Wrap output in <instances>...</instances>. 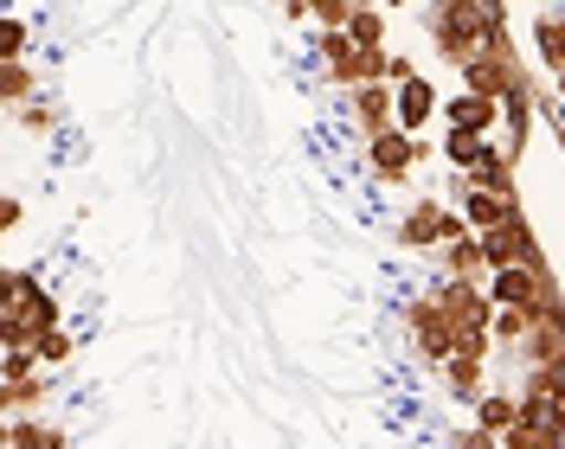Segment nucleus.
I'll list each match as a JSON object with an SVG mask.
<instances>
[{
    "mask_svg": "<svg viewBox=\"0 0 565 449\" xmlns=\"http://www.w3.org/2000/svg\"><path fill=\"white\" fill-rule=\"evenodd\" d=\"M489 346H494V334H462L457 353L444 360V392L457 405H476L489 392Z\"/></svg>",
    "mask_w": 565,
    "mask_h": 449,
    "instance_id": "nucleus-5",
    "label": "nucleus"
},
{
    "mask_svg": "<svg viewBox=\"0 0 565 449\" xmlns=\"http://www.w3.org/2000/svg\"><path fill=\"white\" fill-rule=\"evenodd\" d=\"M7 449H65V430L45 417H7Z\"/></svg>",
    "mask_w": 565,
    "mask_h": 449,
    "instance_id": "nucleus-17",
    "label": "nucleus"
},
{
    "mask_svg": "<svg viewBox=\"0 0 565 449\" xmlns=\"http://www.w3.org/2000/svg\"><path fill=\"white\" fill-rule=\"evenodd\" d=\"M348 104H353V129L366 141L398 129V84H360V90H348Z\"/></svg>",
    "mask_w": 565,
    "mask_h": 449,
    "instance_id": "nucleus-9",
    "label": "nucleus"
},
{
    "mask_svg": "<svg viewBox=\"0 0 565 449\" xmlns=\"http://www.w3.org/2000/svg\"><path fill=\"white\" fill-rule=\"evenodd\" d=\"M380 7H405V0H380Z\"/></svg>",
    "mask_w": 565,
    "mask_h": 449,
    "instance_id": "nucleus-29",
    "label": "nucleus"
},
{
    "mask_svg": "<svg viewBox=\"0 0 565 449\" xmlns=\"http://www.w3.org/2000/svg\"><path fill=\"white\" fill-rule=\"evenodd\" d=\"M476 424H482L489 437H508V430L521 424V392H482V398H476Z\"/></svg>",
    "mask_w": 565,
    "mask_h": 449,
    "instance_id": "nucleus-15",
    "label": "nucleus"
},
{
    "mask_svg": "<svg viewBox=\"0 0 565 449\" xmlns=\"http://www.w3.org/2000/svg\"><path fill=\"white\" fill-rule=\"evenodd\" d=\"M52 366H33V373H20V379H7V392H0V411L7 417H39L45 405H52Z\"/></svg>",
    "mask_w": 565,
    "mask_h": 449,
    "instance_id": "nucleus-10",
    "label": "nucleus"
},
{
    "mask_svg": "<svg viewBox=\"0 0 565 449\" xmlns=\"http://www.w3.org/2000/svg\"><path fill=\"white\" fill-rule=\"evenodd\" d=\"M348 33L360 39V45H386V7H380V0H353Z\"/></svg>",
    "mask_w": 565,
    "mask_h": 449,
    "instance_id": "nucleus-23",
    "label": "nucleus"
},
{
    "mask_svg": "<svg viewBox=\"0 0 565 449\" xmlns=\"http://www.w3.org/2000/svg\"><path fill=\"white\" fill-rule=\"evenodd\" d=\"M0 45H7L0 58H26V20H20V13H7V20H0Z\"/></svg>",
    "mask_w": 565,
    "mask_h": 449,
    "instance_id": "nucleus-26",
    "label": "nucleus"
},
{
    "mask_svg": "<svg viewBox=\"0 0 565 449\" xmlns=\"http://www.w3.org/2000/svg\"><path fill=\"white\" fill-rule=\"evenodd\" d=\"M533 52H540V65L565 77V13H540L533 20Z\"/></svg>",
    "mask_w": 565,
    "mask_h": 449,
    "instance_id": "nucleus-16",
    "label": "nucleus"
},
{
    "mask_svg": "<svg viewBox=\"0 0 565 449\" xmlns=\"http://www.w3.org/2000/svg\"><path fill=\"white\" fill-rule=\"evenodd\" d=\"M0 97L20 109V104H33L39 97V71L26 65V58H0Z\"/></svg>",
    "mask_w": 565,
    "mask_h": 449,
    "instance_id": "nucleus-19",
    "label": "nucleus"
},
{
    "mask_svg": "<svg viewBox=\"0 0 565 449\" xmlns=\"http://www.w3.org/2000/svg\"><path fill=\"white\" fill-rule=\"evenodd\" d=\"M482 250H489V270H508V264H533V270H546V250H540V238H533V225L514 212L508 225H494V232H482Z\"/></svg>",
    "mask_w": 565,
    "mask_h": 449,
    "instance_id": "nucleus-8",
    "label": "nucleus"
},
{
    "mask_svg": "<svg viewBox=\"0 0 565 449\" xmlns=\"http://www.w3.org/2000/svg\"><path fill=\"white\" fill-rule=\"evenodd\" d=\"M501 26H508V20H494L482 0H430V7H424V33H430V45H437L444 65H469L476 52H489Z\"/></svg>",
    "mask_w": 565,
    "mask_h": 449,
    "instance_id": "nucleus-1",
    "label": "nucleus"
},
{
    "mask_svg": "<svg viewBox=\"0 0 565 449\" xmlns=\"http://www.w3.org/2000/svg\"><path fill=\"white\" fill-rule=\"evenodd\" d=\"M469 186H489V193H514V154H501L489 141V154H482V168L469 173Z\"/></svg>",
    "mask_w": 565,
    "mask_h": 449,
    "instance_id": "nucleus-22",
    "label": "nucleus"
},
{
    "mask_svg": "<svg viewBox=\"0 0 565 449\" xmlns=\"http://www.w3.org/2000/svg\"><path fill=\"white\" fill-rule=\"evenodd\" d=\"M444 122L462 129V136H494L501 104H494V97H476V90H457V97H444Z\"/></svg>",
    "mask_w": 565,
    "mask_h": 449,
    "instance_id": "nucleus-11",
    "label": "nucleus"
},
{
    "mask_svg": "<svg viewBox=\"0 0 565 449\" xmlns=\"http://www.w3.org/2000/svg\"><path fill=\"white\" fill-rule=\"evenodd\" d=\"M462 71V90H476V97H508V90H521V71H514V45H508V26L494 33V45L489 52H476L469 65H457Z\"/></svg>",
    "mask_w": 565,
    "mask_h": 449,
    "instance_id": "nucleus-6",
    "label": "nucleus"
},
{
    "mask_svg": "<svg viewBox=\"0 0 565 449\" xmlns=\"http://www.w3.org/2000/svg\"><path fill=\"white\" fill-rule=\"evenodd\" d=\"M540 328L533 314H521V309H494V346H521Z\"/></svg>",
    "mask_w": 565,
    "mask_h": 449,
    "instance_id": "nucleus-24",
    "label": "nucleus"
},
{
    "mask_svg": "<svg viewBox=\"0 0 565 449\" xmlns=\"http://www.w3.org/2000/svg\"><path fill=\"white\" fill-rule=\"evenodd\" d=\"M430 116H444V97H437V84H430L424 71H412V77L398 84V129H412V136H418Z\"/></svg>",
    "mask_w": 565,
    "mask_h": 449,
    "instance_id": "nucleus-12",
    "label": "nucleus"
},
{
    "mask_svg": "<svg viewBox=\"0 0 565 449\" xmlns=\"http://www.w3.org/2000/svg\"><path fill=\"white\" fill-rule=\"evenodd\" d=\"M13 122H20V129H26V136H58V122H65V116H58V104H52V97H45V90H39L33 104H20L13 109Z\"/></svg>",
    "mask_w": 565,
    "mask_h": 449,
    "instance_id": "nucleus-21",
    "label": "nucleus"
},
{
    "mask_svg": "<svg viewBox=\"0 0 565 449\" xmlns=\"http://www.w3.org/2000/svg\"><path fill=\"white\" fill-rule=\"evenodd\" d=\"M45 328H65V321H58V296L39 282V270L13 264V270H7V314H0V341H7V346H33Z\"/></svg>",
    "mask_w": 565,
    "mask_h": 449,
    "instance_id": "nucleus-2",
    "label": "nucleus"
},
{
    "mask_svg": "<svg viewBox=\"0 0 565 449\" xmlns=\"http://www.w3.org/2000/svg\"><path fill=\"white\" fill-rule=\"evenodd\" d=\"M482 154H489V136H462V129H450V136H444V161H450L462 180L482 168Z\"/></svg>",
    "mask_w": 565,
    "mask_h": 449,
    "instance_id": "nucleus-20",
    "label": "nucleus"
},
{
    "mask_svg": "<svg viewBox=\"0 0 565 449\" xmlns=\"http://www.w3.org/2000/svg\"><path fill=\"white\" fill-rule=\"evenodd\" d=\"M418 161H424V141L412 129H386V136L366 141V168H373L380 186H405L418 173Z\"/></svg>",
    "mask_w": 565,
    "mask_h": 449,
    "instance_id": "nucleus-7",
    "label": "nucleus"
},
{
    "mask_svg": "<svg viewBox=\"0 0 565 449\" xmlns=\"http://www.w3.org/2000/svg\"><path fill=\"white\" fill-rule=\"evenodd\" d=\"M405 334H412V346H418V360L430 373H444V360L457 353V321L444 314L437 296H412L405 302Z\"/></svg>",
    "mask_w": 565,
    "mask_h": 449,
    "instance_id": "nucleus-3",
    "label": "nucleus"
},
{
    "mask_svg": "<svg viewBox=\"0 0 565 449\" xmlns=\"http://www.w3.org/2000/svg\"><path fill=\"white\" fill-rule=\"evenodd\" d=\"M289 20H316V0H277Z\"/></svg>",
    "mask_w": 565,
    "mask_h": 449,
    "instance_id": "nucleus-28",
    "label": "nucleus"
},
{
    "mask_svg": "<svg viewBox=\"0 0 565 449\" xmlns=\"http://www.w3.org/2000/svg\"><path fill=\"white\" fill-rule=\"evenodd\" d=\"M462 218H469V232H494V225H508L514 212H521V200L514 193H489V186H462Z\"/></svg>",
    "mask_w": 565,
    "mask_h": 449,
    "instance_id": "nucleus-13",
    "label": "nucleus"
},
{
    "mask_svg": "<svg viewBox=\"0 0 565 449\" xmlns=\"http://www.w3.org/2000/svg\"><path fill=\"white\" fill-rule=\"evenodd\" d=\"M501 116H508V154L521 161V148H527V136H533V90L527 84L501 97Z\"/></svg>",
    "mask_w": 565,
    "mask_h": 449,
    "instance_id": "nucleus-18",
    "label": "nucleus"
},
{
    "mask_svg": "<svg viewBox=\"0 0 565 449\" xmlns=\"http://www.w3.org/2000/svg\"><path fill=\"white\" fill-rule=\"evenodd\" d=\"M33 353H39V366H52V373H58V366H65L71 353H77V341H71L65 328H45V334L33 341Z\"/></svg>",
    "mask_w": 565,
    "mask_h": 449,
    "instance_id": "nucleus-25",
    "label": "nucleus"
},
{
    "mask_svg": "<svg viewBox=\"0 0 565 449\" xmlns=\"http://www.w3.org/2000/svg\"><path fill=\"white\" fill-rule=\"evenodd\" d=\"M462 232H469V218L462 212H450L444 200H418V206H405V218H398V244L405 250H444V244H457Z\"/></svg>",
    "mask_w": 565,
    "mask_h": 449,
    "instance_id": "nucleus-4",
    "label": "nucleus"
},
{
    "mask_svg": "<svg viewBox=\"0 0 565 449\" xmlns=\"http://www.w3.org/2000/svg\"><path fill=\"white\" fill-rule=\"evenodd\" d=\"M20 218H26V206L7 193V200H0V232H20Z\"/></svg>",
    "mask_w": 565,
    "mask_h": 449,
    "instance_id": "nucleus-27",
    "label": "nucleus"
},
{
    "mask_svg": "<svg viewBox=\"0 0 565 449\" xmlns=\"http://www.w3.org/2000/svg\"><path fill=\"white\" fill-rule=\"evenodd\" d=\"M437 270H444V277H469V282L489 277V250H482V232H462L457 244H444V250H437Z\"/></svg>",
    "mask_w": 565,
    "mask_h": 449,
    "instance_id": "nucleus-14",
    "label": "nucleus"
}]
</instances>
